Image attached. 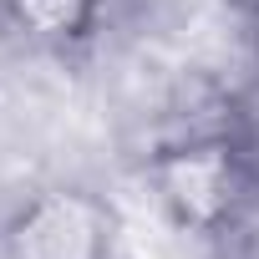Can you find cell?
Listing matches in <instances>:
<instances>
[{
	"mask_svg": "<svg viewBox=\"0 0 259 259\" xmlns=\"http://www.w3.org/2000/svg\"><path fill=\"white\" fill-rule=\"evenodd\" d=\"M0 259H112V208L87 188H46L6 224Z\"/></svg>",
	"mask_w": 259,
	"mask_h": 259,
	"instance_id": "cell-1",
	"label": "cell"
},
{
	"mask_svg": "<svg viewBox=\"0 0 259 259\" xmlns=\"http://www.w3.org/2000/svg\"><path fill=\"white\" fill-rule=\"evenodd\" d=\"M97 11H102V0H0V16L36 46L81 41L97 26Z\"/></svg>",
	"mask_w": 259,
	"mask_h": 259,
	"instance_id": "cell-2",
	"label": "cell"
},
{
	"mask_svg": "<svg viewBox=\"0 0 259 259\" xmlns=\"http://www.w3.org/2000/svg\"><path fill=\"white\" fill-rule=\"evenodd\" d=\"M224 148L249 188H259V76H244L229 92V117H224Z\"/></svg>",
	"mask_w": 259,
	"mask_h": 259,
	"instance_id": "cell-3",
	"label": "cell"
},
{
	"mask_svg": "<svg viewBox=\"0 0 259 259\" xmlns=\"http://www.w3.org/2000/svg\"><path fill=\"white\" fill-rule=\"evenodd\" d=\"M213 259H259V188H244L234 208L203 234Z\"/></svg>",
	"mask_w": 259,
	"mask_h": 259,
	"instance_id": "cell-4",
	"label": "cell"
}]
</instances>
